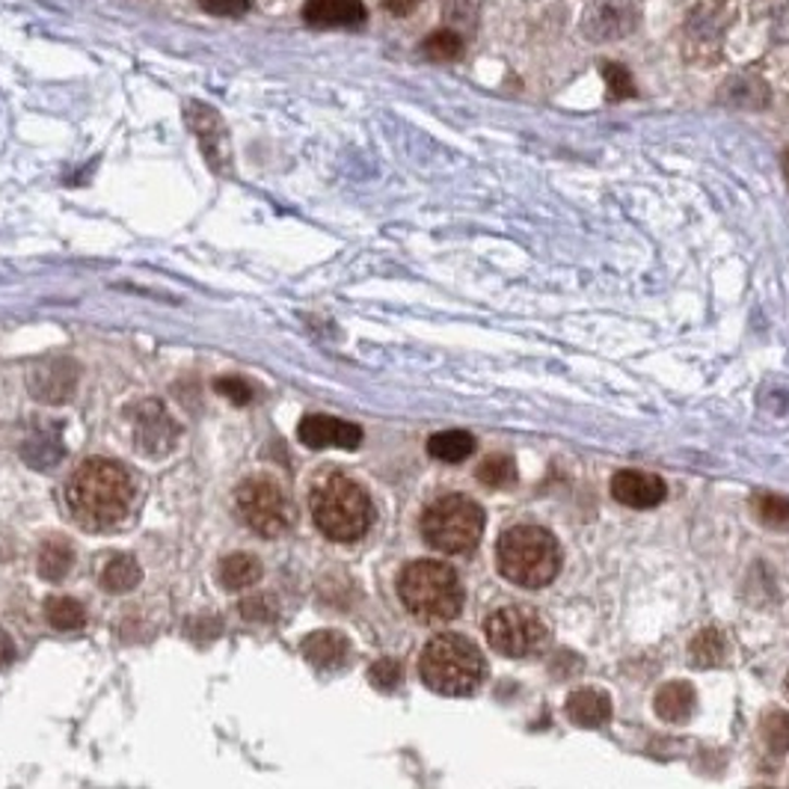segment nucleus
<instances>
[{"mask_svg":"<svg viewBox=\"0 0 789 789\" xmlns=\"http://www.w3.org/2000/svg\"><path fill=\"white\" fill-rule=\"evenodd\" d=\"M65 502L72 517L89 531H108L128 517L134 502V481L128 469L113 460H84L65 486Z\"/></svg>","mask_w":789,"mask_h":789,"instance_id":"1","label":"nucleus"},{"mask_svg":"<svg viewBox=\"0 0 789 789\" xmlns=\"http://www.w3.org/2000/svg\"><path fill=\"white\" fill-rule=\"evenodd\" d=\"M309 508H312L315 526L335 543L359 541L374 522V505L366 486L342 472H330L315 481Z\"/></svg>","mask_w":789,"mask_h":789,"instance_id":"2","label":"nucleus"},{"mask_svg":"<svg viewBox=\"0 0 789 789\" xmlns=\"http://www.w3.org/2000/svg\"><path fill=\"white\" fill-rule=\"evenodd\" d=\"M398 594L404 608L422 624H445L455 620L464 608V584L457 574L443 562L407 564L398 576Z\"/></svg>","mask_w":789,"mask_h":789,"instance_id":"3","label":"nucleus"},{"mask_svg":"<svg viewBox=\"0 0 789 789\" xmlns=\"http://www.w3.org/2000/svg\"><path fill=\"white\" fill-rule=\"evenodd\" d=\"M498 574L517 588H546L562 570V546L541 526H514L496 546Z\"/></svg>","mask_w":789,"mask_h":789,"instance_id":"4","label":"nucleus"},{"mask_svg":"<svg viewBox=\"0 0 789 789\" xmlns=\"http://www.w3.org/2000/svg\"><path fill=\"white\" fill-rule=\"evenodd\" d=\"M419 674H422L424 686L436 694L466 698L484 682L486 662L469 638L443 632L424 644Z\"/></svg>","mask_w":789,"mask_h":789,"instance_id":"5","label":"nucleus"},{"mask_svg":"<svg viewBox=\"0 0 789 789\" xmlns=\"http://www.w3.org/2000/svg\"><path fill=\"white\" fill-rule=\"evenodd\" d=\"M484 534V510L476 498L464 493L436 498L422 514V538L428 546L448 555H464L481 543Z\"/></svg>","mask_w":789,"mask_h":789,"instance_id":"6","label":"nucleus"},{"mask_svg":"<svg viewBox=\"0 0 789 789\" xmlns=\"http://www.w3.org/2000/svg\"><path fill=\"white\" fill-rule=\"evenodd\" d=\"M486 641L496 648L502 656L510 659H526V656H541L550 648V627L534 608L508 606L498 608L486 617Z\"/></svg>","mask_w":789,"mask_h":789,"instance_id":"7","label":"nucleus"},{"mask_svg":"<svg viewBox=\"0 0 789 789\" xmlns=\"http://www.w3.org/2000/svg\"><path fill=\"white\" fill-rule=\"evenodd\" d=\"M235 505L259 538H280L292 526V498L268 476L247 478L235 493Z\"/></svg>","mask_w":789,"mask_h":789,"instance_id":"8","label":"nucleus"},{"mask_svg":"<svg viewBox=\"0 0 789 789\" xmlns=\"http://www.w3.org/2000/svg\"><path fill=\"white\" fill-rule=\"evenodd\" d=\"M184 120H187L190 131L199 137V146H202L208 167L220 175L232 173V143H229V131L223 116L214 108H208V104L190 101L187 110H184Z\"/></svg>","mask_w":789,"mask_h":789,"instance_id":"9","label":"nucleus"},{"mask_svg":"<svg viewBox=\"0 0 789 789\" xmlns=\"http://www.w3.org/2000/svg\"><path fill=\"white\" fill-rule=\"evenodd\" d=\"M641 22L636 0H591L582 15V33L591 42H615Z\"/></svg>","mask_w":789,"mask_h":789,"instance_id":"10","label":"nucleus"},{"mask_svg":"<svg viewBox=\"0 0 789 789\" xmlns=\"http://www.w3.org/2000/svg\"><path fill=\"white\" fill-rule=\"evenodd\" d=\"M131 419H134V443L149 457H163L178 440V424L161 410L158 400L137 404Z\"/></svg>","mask_w":789,"mask_h":789,"instance_id":"11","label":"nucleus"},{"mask_svg":"<svg viewBox=\"0 0 789 789\" xmlns=\"http://www.w3.org/2000/svg\"><path fill=\"white\" fill-rule=\"evenodd\" d=\"M30 392L33 398L45 400V404H63L75 395L77 386V366L72 359H45L30 368Z\"/></svg>","mask_w":789,"mask_h":789,"instance_id":"12","label":"nucleus"},{"mask_svg":"<svg viewBox=\"0 0 789 789\" xmlns=\"http://www.w3.org/2000/svg\"><path fill=\"white\" fill-rule=\"evenodd\" d=\"M612 496H615L620 505H627V508L648 510L665 502L668 486H665V481H662L659 476H653V472L624 469V472H617V476L612 478Z\"/></svg>","mask_w":789,"mask_h":789,"instance_id":"13","label":"nucleus"},{"mask_svg":"<svg viewBox=\"0 0 789 789\" xmlns=\"http://www.w3.org/2000/svg\"><path fill=\"white\" fill-rule=\"evenodd\" d=\"M368 10L362 0H306L304 22L315 30H354L362 27Z\"/></svg>","mask_w":789,"mask_h":789,"instance_id":"14","label":"nucleus"},{"mask_svg":"<svg viewBox=\"0 0 789 789\" xmlns=\"http://www.w3.org/2000/svg\"><path fill=\"white\" fill-rule=\"evenodd\" d=\"M297 436L309 448H357L362 443V428L333 416H306Z\"/></svg>","mask_w":789,"mask_h":789,"instance_id":"15","label":"nucleus"},{"mask_svg":"<svg viewBox=\"0 0 789 789\" xmlns=\"http://www.w3.org/2000/svg\"><path fill=\"white\" fill-rule=\"evenodd\" d=\"M567 718L579 727H588V730H594V727H603L608 725V718H612V701H608L606 692H600V689H579L567 698Z\"/></svg>","mask_w":789,"mask_h":789,"instance_id":"16","label":"nucleus"},{"mask_svg":"<svg viewBox=\"0 0 789 789\" xmlns=\"http://www.w3.org/2000/svg\"><path fill=\"white\" fill-rule=\"evenodd\" d=\"M653 710H656V715H659L662 722L682 725V722H689L694 713V689L686 680L665 682L659 692H656Z\"/></svg>","mask_w":789,"mask_h":789,"instance_id":"17","label":"nucleus"},{"mask_svg":"<svg viewBox=\"0 0 789 789\" xmlns=\"http://www.w3.org/2000/svg\"><path fill=\"white\" fill-rule=\"evenodd\" d=\"M304 656L312 662L315 668H338L347 659V638L330 629L312 632L304 638Z\"/></svg>","mask_w":789,"mask_h":789,"instance_id":"18","label":"nucleus"},{"mask_svg":"<svg viewBox=\"0 0 789 789\" xmlns=\"http://www.w3.org/2000/svg\"><path fill=\"white\" fill-rule=\"evenodd\" d=\"M72 564H75V550L63 538H51V541H45L39 546L36 570H39L45 582H63L69 570H72Z\"/></svg>","mask_w":789,"mask_h":789,"instance_id":"19","label":"nucleus"},{"mask_svg":"<svg viewBox=\"0 0 789 789\" xmlns=\"http://www.w3.org/2000/svg\"><path fill=\"white\" fill-rule=\"evenodd\" d=\"M220 584L229 588V591H241V588H249V584H256L261 579V564L256 555H249V552H235V555H226L223 562H220Z\"/></svg>","mask_w":789,"mask_h":789,"instance_id":"20","label":"nucleus"},{"mask_svg":"<svg viewBox=\"0 0 789 789\" xmlns=\"http://www.w3.org/2000/svg\"><path fill=\"white\" fill-rule=\"evenodd\" d=\"M428 452L443 464H464L466 457H472V452H476V436L466 431L433 433L428 440Z\"/></svg>","mask_w":789,"mask_h":789,"instance_id":"21","label":"nucleus"},{"mask_svg":"<svg viewBox=\"0 0 789 789\" xmlns=\"http://www.w3.org/2000/svg\"><path fill=\"white\" fill-rule=\"evenodd\" d=\"M143 579L140 564L134 555H116L104 564L101 570V588L110 591V594H125V591H134Z\"/></svg>","mask_w":789,"mask_h":789,"instance_id":"22","label":"nucleus"},{"mask_svg":"<svg viewBox=\"0 0 789 789\" xmlns=\"http://www.w3.org/2000/svg\"><path fill=\"white\" fill-rule=\"evenodd\" d=\"M45 617L57 632H69V629H81L87 624V612L84 606L72 600V596H51L45 603Z\"/></svg>","mask_w":789,"mask_h":789,"instance_id":"23","label":"nucleus"},{"mask_svg":"<svg viewBox=\"0 0 789 789\" xmlns=\"http://www.w3.org/2000/svg\"><path fill=\"white\" fill-rule=\"evenodd\" d=\"M725 638L718 629H703L692 638V648H689V659L698 665V668H715L725 662Z\"/></svg>","mask_w":789,"mask_h":789,"instance_id":"24","label":"nucleus"},{"mask_svg":"<svg viewBox=\"0 0 789 789\" xmlns=\"http://www.w3.org/2000/svg\"><path fill=\"white\" fill-rule=\"evenodd\" d=\"M476 476L490 490H508L517 484V464L508 455H490L481 460Z\"/></svg>","mask_w":789,"mask_h":789,"instance_id":"25","label":"nucleus"},{"mask_svg":"<svg viewBox=\"0 0 789 789\" xmlns=\"http://www.w3.org/2000/svg\"><path fill=\"white\" fill-rule=\"evenodd\" d=\"M422 54L433 63H455L464 57V36L455 30H436L422 42Z\"/></svg>","mask_w":789,"mask_h":789,"instance_id":"26","label":"nucleus"},{"mask_svg":"<svg viewBox=\"0 0 789 789\" xmlns=\"http://www.w3.org/2000/svg\"><path fill=\"white\" fill-rule=\"evenodd\" d=\"M443 19L448 22V30L455 33H476L478 19H481V0H443Z\"/></svg>","mask_w":789,"mask_h":789,"instance_id":"27","label":"nucleus"},{"mask_svg":"<svg viewBox=\"0 0 789 789\" xmlns=\"http://www.w3.org/2000/svg\"><path fill=\"white\" fill-rule=\"evenodd\" d=\"M754 510L763 526L775 531H789V498L766 493V496L754 498Z\"/></svg>","mask_w":789,"mask_h":789,"instance_id":"28","label":"nucleus"},{"mask_svg":"<svg viewBox=\"0 0 789 789\" xmlns=\"http://www.w3.org/2000/svg\"><path fill=\"white\" fill-rule=\"evenodd\" d=\"M760 733L772 754H789V713H780V710L768 713L763 718Z\"/></svg>","mask_w":789,"mask_h":789,"instance_id":"29","label":"nucleus"},{"mask_svg":"<svg viewBox=\"0 0 789 789\" xmlns=\"http://www.w3.org/2000/svg\"><path fill=\"white\" fill-rule=\"evenodd\" d=\"M603 77H606L608 101H624V98L636 96V84H632V75L627 72V65L606 63L603 65Z\"/></svg>","mask_w":789,"mask_h":789,"instance_id":"30","label":"nucleus"},{"mask_svg":"<svg viewBox=\"0 0 789 789\" xmlns=\"http://www.w3.org/2000/svg\"><path fill=\"white\" fill-rule=\"evenodd\" d=\"M241 615H244V620H249V624H273V620H276V603H273L271 594L247 596V600L241 603Z\"/></svg>","mask_w":789,"mask_h":789,"instance_id":"31","label":"nucleus"},{"mask_svg":"<svg viewBox=\"0 0 789 789\" xmlns=\"http://www.w3.org/2000/svg\"><path fill=\"white\" fill-rule=\"evenodd\" d=\"M368 680H371V686H378L380 692H392L404 680V670H400V665L395 659H380L368 670Z\"/></svg>","mask_w":789,"mask_h":789,"instance_id":"32","label":"nucleus"},{"mask_svg":"<svg viewBox=\"0 0 789 789\" xmlns=\"http://www.w3.org/2000/svg\"><path fill=\"white\" fill-rule=\"evenodd\" d=\"M214 390L220 392L223 398L232 400V404H238V407H244V404L252 400V386H249L244 378H220L214 383Z\"/></svg>","mask_w":789,"mask_h":789,"instance_id":"33","label":"nucleus"},{"mask_svg":"<svg viewBox=\"0 0 789 789\" xmlns=\"http://www.w3.org/2000/svg\"><path fill=\"white\" fill-rule=\"evenodd\" d=\"M199 7L220 19H238L249 10V0H199Z\"/></svg>","mask_w":789,"mask_h":789,"instance_id":"34","label":"nucleus"},{"mask_svg":"<svg viewBox=\"0 0 789 789\" xmlns=\"http://www.w3.org/2000/svg\"><path fill=\"white\" fill-rule=\"evenodd\" d=\"M220 617H211V615H202V617H194L190 624H187V636L199 641V644H206L211 638L220 636Z\"/></svg>","mask_w":789,"mask_h":789,"instance_id":"35","label":"nucleus"},{"mask_svg":"<svg viewBox=\"0 0 789 789\" xmlns=\"http://www.w3.org/2000/svg\"><path fill=\"white\" fill-rule=\"evenodd\" d=\"M419 7H422V0H383V10L392 12V15H398V19L412 15Z\"/></svg>","mask_w":789,"mask_h":789,"instance_id":"36","label":"nucleus"},{"mask_svg":"<svg viewBox=\"0 0 789 789\" xmlns=\"http://www.w3.org/2000/svg\"><path fill=\"white\" fill-rule=\"evenodd\" d=\"M15 659V641L0 629V668H7Z\"/></svg>","mask_w":789,"mask_h":789,"instance_id":"37","label":"nucleus"},{"mask_svg":"<svg viewBox=\"0 0 789 789\" xmlns=\"http://www.w3.org/2000/svg\"><path fill=\"white\" fill-rule=\"evenodd\" d=\"M784 173H787V182H789V152L784 155Z\"/></svg>","mask_w":789,"mask_h":789,"instance_id":"38","label":"nucleus"},{"mask_svg":"<svg viewBox=\"0 0 789 789\" xmlns=\"http://www.w3.org/2000/svg\"><path fill=\"white\" fill-rule=\"evenodd\" d=\"M754 789H775V787H754Z\"/></svg>","mask_w":789,"mask_h":789,"instance_id":"39","label":"nucleus"},{"mask_svg":"<svg viewBox=\"0 0 789 789\" xmlns=\"http://www.w3.org/2000/svg\"><path fill=\"white\" fill-rule=\"evenodd\" d=\"M787 692H789V677H787Z\"/></svg>","mask_w":789,"mask_h":789,"instance_id":"40","label":"nucleus"}]
</instances>
